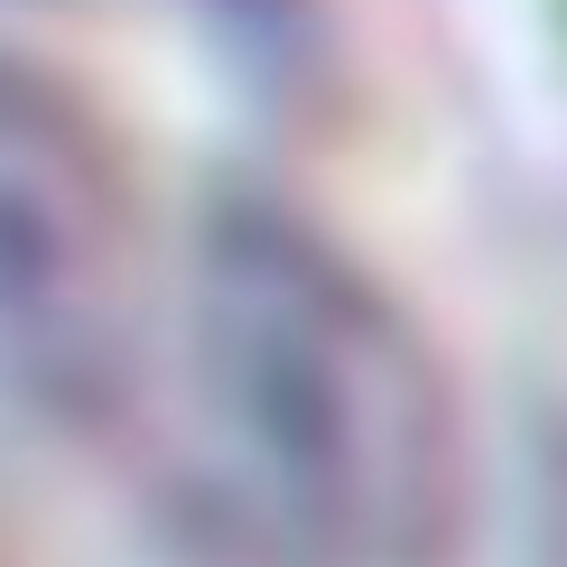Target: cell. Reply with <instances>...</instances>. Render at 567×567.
Segmentation results:
<instances>
[{"instance_id": "6da1fadb", "label": "cell", "mask_w": 567, "mask_h": 567, "mask_svg": "<svg viewBox=\"0 0 567 567\" xmlns=\"http://www.w3.org/2000/svg\"><path fill=\"white\" fill-rule=\"evenodd\" d=\"M177 456L298 567H400L456 522V410L410 317L289 215L233 205L177 279Z\"/></svg>"}, {"instance_id": "7a4b0ae2", "label": "cell", "mask_w": 567, "mask_h": 567, "mask_svg": "<svg viewBox=\"0 0 567 567\" xmlns=\"http://www.w3.org/2000/svg\"><path fill=\"white\" fill-rule=\"evenodd\" d=\"M131 196L103 140L0 65V382L93 400L131 353Z\"/></svg>"}]
</instances>
